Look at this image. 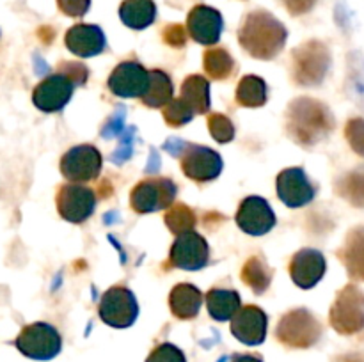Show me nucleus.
<instances>
[{"instance_id": "5", "label": "nucleus", "mask_w": 364, "mask_h": 362, "mask_svg": "<svg viewBox=\"0 0 364 362\" xmlns=\"http://www.w3.org/2000/svg\"><path fill=\"white\" fill-rule=\"evenodd\" d=\"M14 344L27 357L46 361V358H52L59 353L60 336L52 325L39 322L25 327L14 341Z\"/></svg>"}, {"instance_id": "26", "label": "nucleus", "mask_w": 364, "mask_h": 362, "mask_svg": "<svg viewBox=\"0 0 364 362\" xmlns=\"http://www.w3.org/2000/svg\"><path fill=\"white\" fill-rule=\"evenodd\" d=\"M173 99V82L164 71H149L148 89H146L142 102L148 106H166Z\"/></svg>"}, {"instance_id": "21", "label": "nucleus", "mask_w": 364, "mask_h": 362, "mask_svg": "<svg viewBox=\"0 0 364 362\" xmlns=\"http://www.w3.org/2000/svg\"><path fill=\"white\" fill-rule=\"evenodd\" d=\"M340 259L352 279L364 283V227H354L348 233L340 248Z\"/></svg>"}, {"instance_id": "7", "label": "nucleus", "mask_w": 364, "mask_h": 362, "mask_svg": "<svg viewBox=\"0 0 364 362\" xmlns=\"http://www.w3.org/2000/svg\"><path fill=\"white\" fill-rule=\"evenodd\" d=\"M139 314L135 295L128 287L114 286L107 291L100 302V318L110 327H130Z\"/></svg>"}, {"instance_id": "40", "label": "nucleus", "mask_w": 364, "mask_h": 362, "mask_svg": "<svg viewBox=\"0 0 364 362\" xmlns=\"http://www.w3.org/2000/svg\"><path fill=\"white\" fill-rule=\"evenodd\" d=\"M164 38L169 45L173 46H183L185 45V31L181 25H171L164 31Z\"/></svg>"}, {"instance_id": "13", "label": "nucleus", "mask_w": 364, "mask_h": 362, "mask_svg": "<svg viewBox=\"0 0 364 362\" xmlns=\"http://www.w3.org/2000/svg\"><path fill=\"white\" fill-rule=\"evenodd\" d=\"M210 258V248L201 234L188 231L178 234L176 241L171 247V263L176 268L201 270Z\"/></svg>"}, {"instance_id": "15", "label": "nucleus", "mask_w": 364, "mask_h": 362, "mask_svg": "<svg viewBox=\"0 0 364 362\" xmlns=\"http://www.w3.org/2000/svg\"><path fill=\"white\" fill-rule=\"evenodd\" d=\"M277 195L290 208H301L315 197V187L301 167H290L277 176Z\"/></svg>"}, {"instance_id": "12", "label": "nucleus", "mask_w": 364, "mask_h": 362, "mask_svg": "<svg viewBox=\"0 0 364 362\" xmlns=\"http://www.w3.org/2000/svg\"><path fill=\"white\" fill-rule=\"evenodd\" d=\"M75 84L63 71L50 75L32 92V102L43 112H59L71 99Z\"/></svg>"}, {"instance_id": "18", "label": "nucleus", "mask_w": 364, "mask_h": 362, "mask_svg": "<svg viewBox=\"0 0 364 362\" xmlns=\"http://www.w3.org/2000/svg\"><path fill=\"white\" fill-rule=\"evenodd\" d=\"M231 332L238 341L251 346L263 343L267 336V314L256 305L240 307L231 318Z\"/></svg>"}, {"instance_id": "44", "label": "nucleus", "mask_w": 364, "mask_h": 362, "mask_svg": "<svg viewBox=\"0 0 364 362\" xmlns=\"http://www.w3.org/2000/svg\"><path fill=\"white\" fill-rule=\"evenodd\" d=\"M233 362H262V358L252 357V355H240V357H235Z\"/></svg>"}, {"instance_id": "24", "label": "nucleus", "mask_w": 364, "mask_h": 362, "mask_svg": "<svg viewBox=\"0 0 364 362\" xmlns=\"http://www.w3.org/2000/svg\"><path fill=\"white\" fill-rule=\"evenodd\" d=\"M180 99L194 114H205L210 110V84L206 78L192 75L181 85Z\"/></svg>"}, {"instance_id": "31", "label": "nucleus", "mask_w": 364, "mask_h": 362, "mask_svg": "<svg viewBox=\"0 0 364 362\" xmlns=\"http://www.w3.org/2000/svg\"><path fill=\"white\" fill-rule=\"evenodd\" d=\"M235 62L224 48H215L206 52L205 70L212 78H228L233 71Z\"/></svg>"}, {"instance_id": "11", "label": "nucleus", "mask_w": 364, "mask_h": 362, "mask_svg": "<svg viewBox=\"0 0 364 362\" xmlns=\"http://www.w3.org/2000/svg\"><path fill=\"white\" fill-rule=\"evenodd\" d=\"M181 169L191 180L206 183L215 180L223 170V158L219 153L205 146L188 144L181 153Z\"/></svg>"}, {"instance_id": "34", "label": "nucleus", "mask_w": 364, "mask_h": 362, "mask_svg": "<svg viewBox=\"0 0 364 362\" xmlns=\"http://www.w3.org/2000/svg\"><path fill=\"white\" fill-rule=\"evenodd\" d=\"M345 137H347L350 148L358 153L359 156H364V119L363 117H354L345 126Z\"/></svg>"}, {"instance_id": "32", "label": "nucleus", "mask_w": 364, "mask_h": 362, "mask_svg": "<svg viewBox=\"0 0 364 362\" xmlns=\"http://www.w3.org/2000/svg\"><path fill=\"white\" fill-rule=\"evenodd\" d=\"M196 114L181 102L180 98L178 99H171L169 103L166 105V110H164V117H166L167 123L171 126H183L187 124L188 121H192Z\"/></svg>"}, {"instance_id": "6", "label": "nucleus", "mask_w": 364, "mask_h": 362, "mask_svg": "<svg viewBox=\"0 0 364 362\" xmlns=\"http://www.w3.org/2000/svg\"><path fill=\"white\" fill-rule=\"evenodd\" d=\"M295 78L304 85H316L326 78L331 66V53L320 41L302 45L294 55Z\"/></svg>"}, {"instance_id": "14", "label": "nucleus", "mask_w": 364, "mask_h": 362, "mask_svg": "<svg viewBox=\"0 0 364 362\" xmlns=\"http://www.w3.org/2000/svg\"><path fill=\"white\" fill-rule=\"evenodd\" d=\"M237 224L244 233L252 236H263L276 224V215L269 202L258 195H251L242 201L237 213Z\"/></svg>"}, {"instance_id": "2", "label": "nucleus", "mask_w": 364, "mask_h": 362, "mask_svg": "<svg viewBox=\"0 0 364 362\" xmlns=\"http://www.w3.org/2000/svg\"><path fill=\"white\" fill-rule=\"evenodd\" d=\"M288 123L295 141L306 146L322 141L334 128L331 110L323 103L309 98H301L291 103Z\"/></svg>"}, {"instance_id": "33", "label": "nucleus", "mask_w": 364, "mask_h": 362, "mask_svg": "<svg viewBox=\"0 0 364 362\" xmlns=\"http://www.w3.org/2000/svg\"><path fill=\"white\" fill-rule=\"evenodd\" d=\"M208 130L217 142H230L235 137L233 123L226 116H220V114L210 116Z\"/></svg>"}, {"instance_id": "38", "label": "nucleus", "mask_w": 364, "mask_h": 362, "mask_svg": "<svg viewBox=\"0 0 364 362\" xmlns=\"http://www.w3.org/2000/svg\"><path fill=\"white\" fill-rule=\"evenodd\" d=\"M91 0H59V6L63 13L68 16H82L87 13Z\"/></svg>"}, {"instance_id": "29", "label": "nucleus", "mask_w": 364, "mask_h": 362, "mask_svg": "<svg viewBox=\"0 0 364 362\" xmlns=\"http://www.w3.org/2000/svg\"><path fill=\"white\" fill-rule=\"evenodd\" d=\"M338 192L341 197L347 199L350 204L364 208V167L352 170L338 183Z\"/></svg>"}, {"instance_id": "9", "label": "nucleus", "mask_w": 364, "mask_h": 362, "mask_svg": "<svg viewBox=\"0 0 364 362\" xmlns=\"http://www.w3.org/2000/svg\"><path fill=\"white\" fill-rule=\"evenodd\" d=\"M96 206V195L91 188L82 183L64 185L57 195V208L60 216L68 222L80 224L92 215Z\"/></svg>"}, {"instance_id": "41", "label": "nucleus", "mask_w": 364, "mask_h": 362, "mask_svg": "<svg viewBox=\"0 0 364 362\" xmlns=\"http://www.w3.org/2000/svg\"><path fill=\"white\" fill-rule=\"evenodd\" d=\"M316 0H284V4H287L288 9L291 11L294 14H302L306 13V11H309L313 7V4H315Z\"/></svg>"}, {"instance_id": "16", "label": "nucleus", "mask_w": 364, "mask_h": 362, "mask_svg": "<svg viewBox=\"0 0 364 362\" xmlns=\"http://www.w3.org/2000/svg\"><path fill=\"white\" fill-rule=\"evenodd\" d=\"M148 82L149 71H146L139 62L128 60L112 71L109 78V89L119 98H139V96L142 98L148 89Z\"/></svg>"}, {"instance_id": "17", "label": "nucleus", "mask_w": 364, "mask_h": 362, "mask_svg": "<svg viewBox=\"0 0 364 362\" xmlns=\"http://www.w3.org/2000/svg\"><path fill=\"white\" fill-rule=\"evenodd\" d=\"M326 258L315 248H302L291 258L290 275L294 283L302 290L316 286L326 273Z\"/></svg>"}, {"instance_id": "22", "label": "nucleus", "mask_w": 364, "mask_h": 362, "mask_svg": "<svg viewBox=\"0 0 364 362\" xmlns=\"http://www.w3.org/2000/svg\"><path fill=\"white\" fill-rule=\"evenodd\" d=\"M171 311L176 318L191 319L198 316L199 307L203 304V295L192 284H178L173 287L169 297Z\"/></svg>"}, {"instance_id": "10", "label": "nucleus", "mask_w": 364, "mask_h": 362, "mask_svg": "<svg viewBox=\"0 0 364 362\" xmlns=\"http://www.w3.org/2000/svg\"><path fill=\"white\" fill-rule=\"evenodd\" d=\"M174 197L176 185L171 180H146L132 192V206L139 213H151L169 208Z\"/></svg>"}, {"instance_id": "20", "label": "nucleus", "mask_w": 364, "mask_h": 362, "mask_svg": "<svg viewBox=\"0 0 364 362\" xmlns=\"http://www.w3.org/2000/svg\"><path fill=\"white\" fill-rule=\"evenodd\" d=\"M66 46L78 57L98 55L105 48V34L96 25H75L68 31Z\"/></svg>"}, {"instance_id": "8", "label": "nucleus", "mask_w": 364, "mask_h": 362, "mask_svg": "<svg viewBox=\"0 0 364 362\" xmlns=\"http://www.w3.org/2000/svg\"><path fill=\"white\" fill-rule=\"evenodd\" d=\"M100 170H102V155L91 144L75 146L60 160V172L71 183L96 180Z\"/></svg>"}, {"instance_id": "25", "label": "nucleus", "mask_w": 364, "mask_h": 362, "mask_svg": "<svg viewBox=\"0 0 364 362\" xmlns=\"http://www.w3.org/2000/svg\"><path fill=\"white\" fill-rule=\"evenodd\" d=\"M119 14L130 28H146L155 21L156 7L153 0H124Z\"/></svg>"}, {"instance_id": "39", "label": "nucleus", "mask_w": 364, "mask_h": 362, "mask_svg": "<svg viewBox=\"0 0 364 362\" xmlns=\"http://www.w3.org/2000/svg\"><path fill=\"white\" fill-rule=\"evenodd\" d=\"M119 110V112L116 114V116H112L110 117V121L109 123L105 124V128H103V131H102V135L103 137H114V135H117V133H121V131L124 130V119H123V109H117Z\"/></svg>"}, {"instance_id": "3", "label": "nucleus", "mask_w": 364, "mask_h": 362, "mask_svg": "<svg viewBox=\"0 0 364 362\" xmlns=\"http://www.w3.org/2000/svg\"><path fill=\"white\" fill-rule=\"evenodd\" d=\"M331 325L343 336L361 332L364 329V293L354 284H348L338 293L331 307Z\"/></svg>"}, {"instance_id": "27", "label": "nucleus", "mask_w": 364, "mask_h": 362, "mask_svg": "<svg viewBox=\"0 0 364 362\" xmlns=\"http://www.w3.org/2000/svg\"><path fill=\"white\" fill-rule=\"evenodd\" d=\"M237 102L244 106H262L267 102V84L263 78L247 75L237 87Z\"/></svg>"}, {"instance_id": "1", "label": "nucleus", "mask_w": 364, "mask_h": 362, "mask_svg": "<svg viewBox=\"0 0 364 362\" xmlns=\"http://www.w3.org/2000/svg\"><path fill=\"white\" fill-rule=\"evenodd\" d=\"M287 28L272 14L258 13L249 14L240 31V43L251 55L258 59H272L284 46Z\"/></svg>"}, {"instance_id": "37", "label": "nucleus", "mask_w": 364, "mask_h": 362, "mask_svg": "<svg viewBox=\"0 0 364 362\" xmlns=\"http://www.w3.org/2000/svg\"><path fill=\"white\" fill-rule=\"evenodd\" d=\"M60 71H63L64 75H68L75 85L85 84V80H87V70H85L84 64H78V62L63 64V66H60Z\"/></svg>"}, {"instance_id": "30", "label": "nucleus", "mask_w": 364, "mask_h": 362, "mask_svg": "<svg viewBox=\"0 0 364 362\" xmlns=\"http://www.w3.org/2000/svg\"><path fill=\"white\" fill-rule=\"evenodd\" d=\"M166 224L174 234L188 233L196 226V213L187 204H176L167 209Z\"/></svg>"}, {"instance_id": "36", "label": "nucleus", "mask_w": 364, "mask_h": 362, "mask_svg": "<svg viewBox=\"0 0 364 362\" xmlns=\"http://www.w3.org/2000/svg\"><path fill=\"white\" fill-rule=\"evenodd\" d=\"M134 131L135 128H130L123 133V141H121V146L116 149V153L112 155V162L123 163L124 160L130 158L132 155V142H134Z\"/></svg>"}, {"instance_id": "42", "label": "nucleus", "mask_w": 364, "mask_h": 362, "mask_svg": "<svg viewBox=\"0 0 364 362\" xmlns=\"http://www.w3.org/2000/svg\"><path fill=\"white\" fill-rule=\"evenodd\" d=\"M187 142H183V141H176V138H174V141H169V142H166V146H164V148L167 149V151L171 153V155H174V156H181V153L185 151V148H187Z\"/></svg>"}, {"instance_id": "43", "label": "nucleus", "mask_w": 364, "mask_h": 362, "mask_svg": "<svg viewBox=\"0 0 364 362\" xmlns=\"http://www.w3.org/2000/svg\"><path fill=\"white\" fill-rule=\"evenodd\" d=\"M334 362H364V355L363 353H347L338 357Z\"/></svg>"}, {"instance_id": "4", "label": "nucleus", "mask_w": 364, "mask_h": 362, "mask_svg": "<svg viewBox=\"0 0 364 362\" xmlns=\"http://www.w3.org/2000/svg\"><path fill=\"white\" fill-rule=\"evenodd\" d=\"M322 334L318 319L306 309H295L284 314L277 327V337L288 346L308 348L318 341Z\"/></svg>"}, {"instance_id": "23", "label": "nucleus", "mask_w": 364, "mask_h": 362, "mask_svg": "<svg viewBox=\"0 0 364 362\" xmlns=\"http://www.w3.org/2000/svg\"><path fill=\"white\" fill-rule=\"evenodd\" d=\"M206 305H208V312L213 319H217V322H228L240 309V297L233 290L213 287L206 295Z\"/></svg>"}, {"instance_id": "35", "label": "nucleus", "mask_w": 364, "mask_h": 362, "mask_svg": "<svg viewBox=\"0 0 364 362\" xmlns=\"http://www.w3.org/2000/svg\"><path fill=\"white\" fill-rule=\"evenodd\" d=\"M146 362H185V355L181 353L180 348L166 343L156 346Z\"/></svg>"}, {"instance_id": "19", "label": "nucleus", "mask_w": 364, "mask_h": 362, "mask_svg": "<svg viewBox=\"0 0 364 362\" xmlns=\"http://www.w3.org/2000/svg\"><path fill=\"white\" fill-rule=\"evenodd\" d=\"M188 32L201 45H213L219 41L224 21L219 11L208 6H198L188 14Z\"/></svg>"}, {"instance_id": "28", "label": "nucleus", "mask_w": 364, "mask_h": 362, "mask_svg": "<svg viewBox=\"0 0 364 362\" xmlns=\"http://www.w3.org/2000/svg\"><path fill=\"white\" fill-rule=\"evenodd\" d=\"M242 279L245 280L249 287L256 291V293H263L267 287L270 286V279H272V270L269 268L262 258H251L245 263L244 270H242Z\"/></svg>"}]
</instances>
